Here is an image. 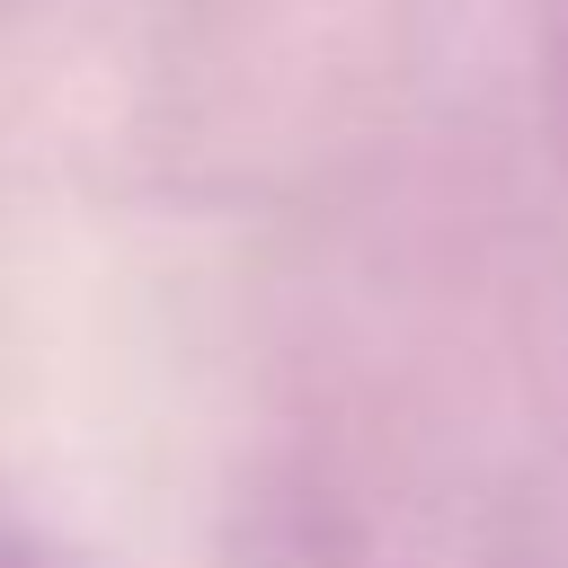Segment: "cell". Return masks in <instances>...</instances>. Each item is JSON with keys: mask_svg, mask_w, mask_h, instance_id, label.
Masks as SVG:
<instances>
[{"mask_svg": "<svg viewBox=\"0 0 568 568\" xmlns=\"http://www.w3.org/2000/svg\"><path fill=\"white\" fill-rule=\"evenodd\" d=\"M0 568H89V559H71V550H53L36 532H0Z\"/></svg>", "mask_w": 568, "mask_h": 568, "instance_id": "6da1fadb", "label": "cell"}]
</instances>
